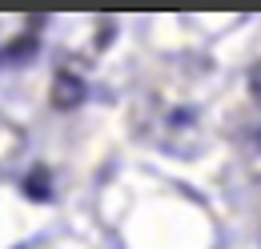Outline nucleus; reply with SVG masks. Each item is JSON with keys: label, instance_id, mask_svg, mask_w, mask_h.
I'll return each mask as SVG.
<instances>
[{"label": "nucleus", "instance_id": "7ed1b4c3", "mask_svg": "<svg viewBox=\"0 0 261 249\" xmlns=\"http://www.w3.org/2000/svg\"><path fill=\"white\" fill-rule=\"evenodd\" d=\"M24 193L36 197V201H48V193H53V189H48V173H44V169H33V173L24 177Z\"/></svg>", "mask_w": 261, "mask_h": 249}, {"label": "nucleus", "instance_id": "f03ea898", "mask_svg": "<svg viewBox=\"0 0 261 249\" xmlns=\"http://www.w3.org/2000/svg\"><path fill=\"white\" fill-rule=\"evenodd\" d=\"M36 57V36H16V40H8L4 48H0V64H29Z\"/></svg>", "mask_w": 261, "mask_h": 249}, {"label": "nucleus", "instance_id": "f257e3e1", "mask_svg": "<svg viewBox=\"0 0 261 249\" xmlns=\"http://www.w3.org/2000/svg\"><path fill=\"white\" fill-rule=\"evenodd\" d=\"M81 101H85V85H81V77L61 72L57 85H53V105H57V109H76Z\"/></svg>", "mask_w": 261, "mask_h": 249}]
</instances>
